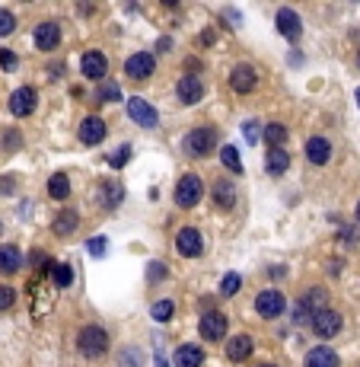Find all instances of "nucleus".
<instances>
[{"mask_svg":"<svg viewBox=\"0 0 360 367\" xmlns=\"http://www.w3.org/2000/svg\"><path fill=\"white\" fill-rule=\"evenodd\" d=\"M217 147V128H195V131H188L185 137V150H188V157H208L210 150Z\"/></svg>","mask_w":360,"mask_h":367,"instance_id":"f257e3e1","label":"nucleus"},{"mask_svg":"<svg viewBox=\"0 0 360 367\" xmlns=\"http://www.w3.org/2000/svg\"><path fill=\"white\" fill-rule=\"evenodd\" d=\"M77 345H80V352L86 354V358H102L105 348H109V332H105L102 326H86V329H80Z\"/></svg>","mask_w":360,"mask_h":367,"instance_id":"f03ea898","label":"nucleus"},{"mask_svg":"<svg viewBox=\"0 0 360 367\" xmlns=\"http://www.w3.org/2000/svg\"><path fill=\"white\" fill-rule=\"evenodd\" d=\"M201 195H204V182L198 179L195 172H185L179 179V186H175V204L179 208H195L201 202Z\"/></svg>","mask_w":360,"mask_h":367,"instance_id":"7ed1b4c3","label":"nucleus"},{"mask_svg":"<svg viewBox=\"0 0 360 367\" xmlns=\"http://www.w3.org/2000/svg\"><path fill=\"white\" fill-rule=\"evenodd\" d=\"M313 332L319 338H335L338 332H341V313H335V310H319V313H313Z\"/></svg>","mask_w":360,"mask_h":367,"instance_id":"20e7f679","label":"nucleus"},{"mask_svg":"<svg viewBox=\"0 0 360 367\" xmlns=\"http://www.w3.org/2000/svg\"><path fill=\"white\" fill-rule=\"evenodd\" d=\"M256 310H258V316H265V320H278V316L287 310V300L281 291H262L256 297Z\"/></svg>","mask_w":360,"mask_h":367,"instance_id":"39448f33","label":"nucleus"},{"mask_svg":"<svg viewBox=\"0 0 360 367\" xmlns=\"http://www.w3.org/2000/svg\"><path fill=\"white\" fill-rule=\"evenodd\" d=\"M128 115H131V121H137L141 128H157V121H159L157 109H153L147 99H141V96L128 99Z\"/></svg>","mask_w":360,"mask_h":367,"instance_id":"423d86ee","label":"nucleus"},{"mask_svg":"<svg viewBox=\"0 0 360 367\" xmlns=\"http://www.w3.org/2000/svg\"><path fill=\"white\" fill-rule=\"evenodd\" d=\"M36 103H38V93L32 90V87H19V90H13V96H10V112H13L16 119H26V115L36 112Z\"/></svg>","mask_w":360,"mask_h":367,"instance_id":"0eeeda50","label":"nucleus"},{"mask_svg":"<svg viewBox=\"0 0 360 367\" xmlns=\"http://www.w3.org/2000/svg\"><path fill=\"white\" fill-rule=\"evenodd\" d=\"M153 68H157V61H153L150 52H137L125 61V74H128L131 80H147V77L153 74Z\"/></svg>","mask_w":360,"mask_h":367,"instance_id":"6e6552de","label":"nucleus"},{"mask_svg":"<svg viewBox=\"0 0 360 367\" xmlns=\"http://www.w3.org/2000/svg\"><path fill=\"white\" fill-rule=\"evenodd\" d=\"M175 249H179L182 255H188V259H195V255H201V249H204L201 233H198L195 227H182V230L175 233Z\"/></svg>","mask_w":360,"mask_h":367,"instance_id":"1a4fd4ad","label":"nucleus"},{"mask_svg":"<svg viewBox=\"0 0 360 367\" xmlns=\"http://www.w3.org/2000/svg\"><path fill=\"white\" fill-rule=\"evenodd\" d=\"M198 332H201V338H208V342H220V338L226 336V316L224 313H214V310H210V313H204Z\"/></svg>","mask_w":360,"mask_h":367,"instance_id":"9d476101","label":"nucleus"},{"mask_svg":"<svg viewBox=\"0 0 360 367\" xmlns=\"http://www.w3.org/2000/svg\"><path fill=\"white\" fill-rule=\"evenodd\" d=\"M256 83H258V74H256L252 64H236V68H233L230 87L236 93H252V90H256Z\"/></svg>","mask_w":360,"mask_h":367,"instance_id":"9b49d317","label":"nucleus"},{"mask_svg":"<svg viewBox=\"0 0 360 367\" xmlns=\"http://www.w3.org/2000/svg\"><path fill=\"white\" fill-rule=\"evenodd\" d=\"M175 93H179V99H182V105H195V103H201V96H204V83H201V77H182L179 80V87H175Z\"/></svg>","mask_w":360,"mask_h":367,"instance_id":"f8f14e48","label":"nucleus"},{"mask_svg":"<svg viewBox=\"0 0 360 367\" xmlns=\"http://www.w3.org/2000/svg\"><path fill=\"white\" fill-rule=\"evenodd\" d=\"M80 70H83V77H90V80H102L105 70H109V61H105L102 52H86L80 58Z\"/></svg>","mask_w":360,"mask_h":367,"instance_id":"ddd939ff","label":"nucleus"},{"mask_svg":"<svg viewBox=\"0 0 360 367\" xmlns=\"http://www.w3.org/2000/svg\"><path fill=\"white\" fill-rule=\"evenodd\" d=\"M61 42V26L58 23H38L36 26V45L42 52H54Z\"/></svg>","mask_w":360,"mask_h":367,"instance_id":"4468645a","label":"nucleus"},{"mask_svg":"<svg viewBox=\"0 0 360 367\" xmlns=\"http://www.w3.org/2000/svg\"><path fill=\"white\" fill-rule=\"evenodd\" d=\"M80 141L90 144V147H96L99 141H105V121L96 119V115L83 119V121H80Z\"/></svg>","mask_w":360,"mask_h":367,"instance_id":"2eb2a0df","label":"nucleus"},{"mask_svg":"<svg viewBox=\"0 0 360 367\" xmlns=\"http://www.w3.org/2000/svg\"><path fill=\"white\" fill-rule=\"evenodd\" d=\"M278 32H281L284 38H290V42H297V38L303 36L300 16L293 13V10H278Z\"/></svg>","mask_w":360,"mask_h":367,"instance_id":"dca6fc26","label":"nucleus"},{"mask_svg":"<svg viewBox=\"0 0 360 367\" xmlns=\"http://www.w3.org/2000/svg\"><path fill=\"white\" fill-rule=\"evenodd\" d=\"M306 160L315 166H325L331 160V144L325 137H309L306 141Z\"/></svg>","mask_w":360,"mask_h":367,"instance_id":"f3484780","label":"nucleus"},{"mask_svg":"<svg viewBox=\"0 0 360 367\" xmlns=\"http://www.w3.org/2000/svg\"><path fill=\"white\" fill-rule=\"evenodd\" d=\"M173 358H175V367H201L204 364V352L198 345H179Z\"/></svg>","mask_w":360,"mask_h":367,"instance_id":"a211bd4d","label":"nucleus"},{"mask_svg":"<svg viewBox=\"0 0 360 367\" xmlns=\"http://www.w3.org/2000/svg\"><path fill=\"white\" fill-rule=\"evenodd\" d=\"M265 166H268L271 176H284L287 166H290V153H287L284 147H271L268 153H265Z\"/></svg>","mask_w":360,"mask_h":367,"instance_id":"6ab92c4d","label":"nucleus"},{"mask_svg":"<svg viewBox=\"0 0 360 367\" xmlns=\"http://www.w3.org/2000/svg\"><path fill=\"white\" fill-rule=\"evenodd\" d=\"M341 361H338L335 348H325V345H319V348H309L306 354V367H338Z\"/></svg>","mask_w":360,"mask_h":367,"instance_id":"aec40b11","label":"nucleus"},{"mask_svg":"<svg viewBox=\"0 0 360 367\" xmlns=\"http://www.w3.org/2000/svg\"><path fill=\"white\" fill-rule=\"evenodd\" d=\"M249 354H252V338H249V336H233L230 342H226V358H230V361L240 364V361L249 358Z\"/></svg>","mask_w":360,"mask_h":367,"instance_id":"412c9836","label":"nucleus"},{"mask_svg":"<svg viewBox=\"0 0 360 367\" xmlns=\"http://www.w3.org/2000/svg\"><path fill=\"white\" fill-rule=\"evenodd\" d=\"M23 265V253L16 246H0V275H16Z\"/></svg>","mask_w":360,"mask_h":367,"instance_id":"4be33fe9","label":"nucleus"},{"mask_svg":"<svg viewBox=\"0 0 360 367\" xmlns=\"http://www.w3.org/2000/svg\"><path fill=\"white\" fill-rule=\"evenodd\" d=\"M262 137H265V144H268V150H271V147H284V141H287V128L281 125V121H271V125H265Z\"/></svg>","mask_w":360,"mask_h":367,"instance_id":"5701e85b","label":"nucleus"},{"mask_svg":"<svg viewBox=\"0 0 360 367\" xmlns=\"http://www.w3.org/2000/svg\"><path fill=\"white\" fill-rule=\"evenodd\" d=\"M48 195L58 198V202H64V198L70 195V179L64 172H54L52 179H48Z\"/></svg>","mask_w":360,"mask_h":367,"instance_id":"b1692460","label":"nucleus"},{"mask_svg":"<svg viewBox=\"0 0 360 367\" xmlns=\"http://www.w3.org/2000/svg\"><path fill=\"white\" fill-rule=\"evenodd\" d=\"M77 224H80V218H77L74 211H61L58 218H54V233L58 237H70L77 230Z\"/></svg>","mask_w":360,"mask_h":367,"instance_id":"393cba45","label":"nucleus"},{"mask_svg":"<svg viewBox=\"0 0 360 367\" xmlns=\"http://www.w3.org/2000/svg\"><path fill=\"white\" fill-rule=\"evenodd\" d=\"M214 198H217L220 208H233V204H236V192H233V182H230V179H220L217 186H214Z\"/></svg>","mask_w":360,"mask_h":367,"instance_id":"a878e982","label":"nucleus"},{"mask_svg":"<svg viewBox=\"0 0 360 367\" xmlns=\"http://www.w3.org/2000/svg\"><path fill=\"white\" fill-rule=\"evenodd\" d=\"M121 198H125V188H121L118 182H105L102 186V204L105 208H118Z\"/></svg>","mask_w":360,"mask_h":367,"instance_id":"bb28decb","label":"nucleus"},{"mask_svg":"<svg viewBox=\"0 0 360 367\" xmlns=\"http://www.w3.org/2000/svg\"><path fill=\"white\" fill-rule=\"evenodd\" d=\"M48 278H52L54 287H68L70 281H74V269H70V265H52V269H48Z\"/></svg>","mask_w":360,"mask_h":367,"instance_id":"cd10ccee","label":"nucleus"},{"mask_svg":"<svg viewBox=\"0 0 360 367\" xmlns=\"http://www.w3.org/2000/svg\"><path fill=\"white\" fill-rule=\"evenodd\" d=\"M220 160H224V166H226V170H233V172H242L240 150L233 147V144H226V147H220Z\"/></svg>","mask_w":360,"mask_h":367,"instance_id":"c85d7f7f","label":"nucleus"},{"mask_svg":"<svg viewBox=\"0 0 360 367\" xmlns=\"http://www.w3.org/2000/svg\"><path fill=\"white\" fill-rule=\"evenodd\" d=\"M173 313H175V304H173V300H157V304H153V310H150V316H153L157 322L173 320Z\"/></svg>","mask_w":360,"mask_h":367,"instance_id":"c756f323","label":"nucleus"},{"mask_svg":"<svg viewBox=\"0 0 360 367\" xmlns=\"http://www.w3.org/2000/svg\"><path fill=\"white\" fill-rule=\"evenodd\" d=\"M242 287V278L236 275V271H230V275H224V285H220V294L224 297H233V294Z\"/></svg>","mask_w":360,"mask_h":367,"instance_id":"7c9ffc66","label":"nucleus"},{"mask_svg":"<svg viewBox=\"0 0 360 367\" xmlns=\"http://www.w3.org/2000/svg\"><path fill=\"white\" fill-rule=\"evenodd\" d=\"M131 153H134V150H131L128 144H121V147L115 150L112 157H109V163H112L115 170H121V166H125V163H128V160H131Z\"/></svg>","mask_w":360,"mask_h":367,"instance_id":"2f4dec72","label":"nucleus"},{"mask_svg":"<svg viewBox=\"0 0 360 367\" xmlns=\"http://www.w3.org/2000/svg\"><path fill=\"white\" fill-rule=\"evenodd\" d=\"M16 29V16L10 10H0V36H10Z\"/></svg>","mask_w":360,"mask_h":367,"instance_id":"473e14b6","label":"nucleus"},{"mask_svg":"<svg viewBox=\"0 0 360 367\" xmlns=\"http://www.w3.org/2000/svg\"><path fill=\"white\" fill-rule=\"evenodd\" d=\"M242 135H246L249 144H258V137H262V125H258V121H246V125H242Z\"/></svg>","mask_w":360,"mask_h":367,"instance_id":"72a5a7b5","label":"nucleus"},{"mask_svg":"<svg viewBox=\"0 0 360 367\" xmlns=\"http://www.w3.org/2000/svg\"><path fill=\"white\" fill-rule=\"evenodd\" d=\"M16 304V294L13 287H0V310H10Z\"/></svg>","mask_w":360,"mask_h":367,"instance_id":"f704fd0d","label":"nucleus"},{"mask_svg":"<svg viewBox=\"0 0 360 367\" xmlns=\"http://www.w3.org/2000/svg\"><path fill=\"white\" fill-rule=\"evenodd\" d=\"M0 68L3 70H13L16 68V54L10 48H0Z\"/></svg>","mask_w":360,"mask_h":367,"instance_id":"c9c22d12","label":"nucleus"},{"mask_svg":"<svg viewBox=\"0 0 360 367\" xmlns=\"http://www.w3.org/2000/svg\"><path fill=\"white\" fill-rule=\"evenodd\" d=\"M147 278H150V281H157V278H166V265H163V262H150V265H147Z\"/></svg>","mask_w":360,"mask_h":367,"instance_id":"e433bc0d","label":"nucleus"},{"mask_svg":"<svg viewBox=\"0 0 360 367\" xmlns=\"http://www.w3.org/2000/svg\"><path fill=\"white\" fill-rule=\"evenodd\" d=\"M105 249H109V243H105L102 237H96V240H90V253H93V255H102Z\"/></svg>","mask_w":360,"mask_h":367,"instance_id":"4c0bfd02","label":"nucleus"},{"mask_svg":"<svg viewBox=\"0 0 360 367\" xmlns=\"http://www.w3.org/2000/svg\"><path fill=\"white\" fill-rule=\"evenodd\" d=\"M99 96L102 99H118V87H115V83H105L102 90H99Z\"/></svg>","mask_w":360,"mask_h":367,"instance_id":"58836bf2","label":"nucleus"},{"mask_svg":"<svg viewBox=\"0 0 360 367\" xmlns=\"http://www.w3.org/2000/svg\"><path fill=\"white\" fill-rule=\"evenodd\" d=\"M45 262H48V259H45V253H32V265H38V269H42Z\"/></svg>","mask_w":360,"mask_h":367,"instance_id":"ea45409f","label":"nucleus"},{"mask_svg":"<svg viewBox=\"0 0 360 367\" xmlns=\"http://www.w3.org/2000/svg\"><path fill=\"white\" fill-rule=\"evenodd\" d=\"M157 367H166V361H163V358H157Z\"/></svg>","mask_w":360,"mask_h":367,"instance_id":"a19ab883","label":"nucleus"},{"mask_svg":"<svg viewBox=\"0 0 360 367\" xmlns=\"http://www.w3.org/2000/svg\"><path fill=\"white\" fill-rule=\"evenodd\" d=\"M357 220H360V204H357Z\"/></svg>","mask_w":360,"mask_h":367,"instance_id":"79ce46f5","label":"nucleus"},{"mask_svg":"<svg viewBox=\"0 0 360 367\" xmlns=\"http://www.w3.org/2000/svg\"><path fill=\"white\" fill-rule=\"evenodd\" d=\"M357 105H360V90H357Z\"/></svg>","mask_w":360,"mask_h":367,"instance_id":"37998d69","label":"nucleus"},{"mask_svg":"<svg viewBox=\"0 0 360 367\" xmlns=\"http://www.w3.org/2000/svg\"><path fill=\"white\" fill-rule=\"evenodd\" d=\"M265 367H271V364H265Z\"/></svg>","mask_w":360,"mask_h":367,"instance_id":"c03bdc74","label":"nucleus"}]
</instances>
